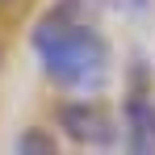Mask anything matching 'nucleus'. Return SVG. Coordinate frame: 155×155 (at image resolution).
Returning <instances> with one entry per match:
<instances>
[{
  "mask_svg": "<svg viewBox=\"0 0 155 155\" xmlns=\"http://www.w3.org/2000/svg\"><path fill=\"white\" fill-rule=\"evenodd\" d=\"M34 54L42 63V76L76 97L101 92L109 84V71H113V51H109L105 34L80 17L71 0L38 21Z\"/></svg>",
  "mask_w": 155,
  "mask_h": 155,
  "instance_id": "1",
  "label": "nucleus"
},
{
  "mask_svg": "<svg viewBox=\"0 0 155 155\" xmlns=\"http://www.w3.org/2000/svg\"><path fill=\"white\" fill-rule=\"evenodd\" d=\"M59 126L67 130V138L88 143V147H113L117 143V117L105 109L97 97H80V101H63L59 105Z\"/></svg>",
  "mask_w": 155,
  "mask_h": 155,
  "instance_id": "2",
  "label": "nucleus"
},
{
  "mask_svg": "<svg viewBox=\"0 0 155 155\" xmlns=\"http://www.w3.org/2000/svg\"><path fill=\"white\" fill-rule=\"evenodd\" d=\"M117 126H122L126 155H155V97L147 88H130Z\"/></svg>",
  "mask_w": 155,
  "mask_h": 155,
  "instance_id": "3",
  "label": "nucleus"
},
{
  "mask_svg": "<svg viewBox=\"0 0 155 155\" xmlns=\"http://www.w3.org/2000/svg\"><path fill=\"white\" fill-rule=\"evenodd\" d=\"M13 155H59V151H54V138L46 134V130L29 126V130H21V134H17Z\"/></svg>",
  "mask_w": 155,
  "mask_h": 155,
  "instance_id": "4",
  "label": "nucleus"
}]
</instances>
